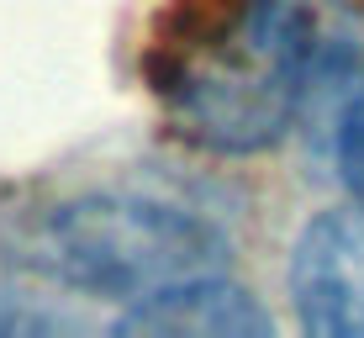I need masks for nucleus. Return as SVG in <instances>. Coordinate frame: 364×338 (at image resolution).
<instances>
[{
  "label": "nucleus",
  "instance_id": "1",
  "mask_svg": "<svg viewBox=\"0 0 364 338\" xmlns=\"http://www.w3.org/2000/svg\"><path fill=\"white\" fill-rule=\"evenodd\" d=\"M354 64L359 37L343 0H248L222 37L154 74V90L185 137L217 154H259Z\"/></svg>",
  "mask_w": 364,
  "mask_h": 338
},
{
  "label": "nucleus",
  "instance_id": "2",
  "mask_svg": "<svg viewBox=\"0 0 364 338\" xmlns=\"http://www.w3.org/2000/svg\"><path fill=\"white\" fill-rule=\"evenodd\" d=\"M6 259L69 291L137 302L174 280L228 270V238L185 206L95 191L16 222L6 233Z\"/></svg>",
  "mask_w": 364,
  "mask_h": 338
},
{
  "label": "nucleus",
  "instance_id": "3",
  "mask_svg": "<svg viewBox=\"0 0 364 338\" xmlns=\"http://www.w3.org/2000/svg\"><path fill=\"white\" fill-rule=\"evenodd\" d=\"M296 322L317 338H364V211H322L291 254Z\"/></svg>",
  "mask_w": 364,
  "mask_h": 338
},
{
  "label": "nucleus",
  "instance_id": "4",
  "mask_svg": "<svg viewBox=\"0 0 364 338\" xmlns=\"http://www.w3.org/2000/svg\"><path fill=\"white\" fill-rule=\"evenodd\" d=\"M111 328L154 333V338H269L274 317L254 302V291H243L222 270H211L127 302V312Z\"/></svg>",
  "mask_w": 364,
  "mask_h": 338
},
{
  "label": "nucleus",
  "instance_id": "5",
  "mask_svg": "<svg viewBox=\"0 0 364 338\" xmlns=\"http://www.w3.org/2000/svg\"><path fill=\"white\" fill-rule=\"evenodd\" d=\"M333 154H338V180H343L348 201L364 211V90L338 117V148Z\"/></svg>",
  "mask_w": 364,
  "mask_h": 338
},
{
  "label": "nucleus",
  "instance_id": "6",
  "mask_svg": "<svg viewBox=\"0 0 364 338\" xmlns=\"http://www.w3.org/2000/svg\"><path fill=\"white\" fill-rule=\"evenodd\" d=\"M16 296L11 291H0V333H53V328H69L58 312H37V307H11Z\"/></svg>",
  "mask_w": 364,
  "mask_h": 338
}]
</instances>
